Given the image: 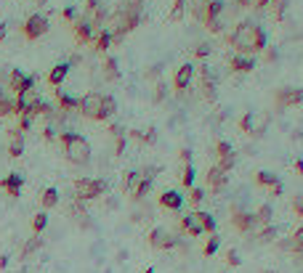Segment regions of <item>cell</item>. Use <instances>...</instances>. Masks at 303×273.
<instances>
[{
	"instance_id": "22",
	"label": "cell",
	"mask_w": 303,
	"mask_h": 273,
	"mask_svg": "<svg viewBox=\"0 0 303 273\" xmlns=\"http://www.w3.org/2000/svg\"><path fill=\"white\" fill-rule=\"evenodd\" d=\"M104 80H109V82H114V80H120V64H117V58L114 56H107L104 58Z\"/></svg>"
},
{
	"instance_id": "13",
	"label": "cell",
	"mask_w": 303,
	"mask_h": 273,
	"mask_svg": "<svg viewBox=\"0 0 303 273\" xmlns=\"http://www.w3.org/2000/svg\"><path fill=\"white\" fill-rule=\"evenodd\" d=\"M24 154V133L21 130H8V157L11 159H19Z\"/></svg>"
},
{
	"instance_id": "50",
	"label": "cell",
	"mask_w": 303,
	"mask_h": 273,
	"mask_svg": "<svg viewBox=\"0 0 303 273\" xmlns=\"http://www.w3.org/2000/svg\"><path fill=\"white\" fill-rule=\"evenodd\" d=\"M104 6V0H85V11H90V14H93V11H99Z\"/></svg>"
},
{
	"instance_id": "28",
	"label": "cell",
	"mask_w": 303,
	"mask_h": 273,
	"mask_svg": "<svg viewBox=\"0 0 303 273\" xmlns=\"http://www.w3.org/2000/svg\"><path fill=\"white\" fill-rule=\"evenodd\" d=\"M109 45H112V35H109V29H101V32H99V38H96V51H99V53H107V51H109Z\"/></svg>"
},
{
	"instance_id": "41",
	"label": "cell",
	"mask_w": 303,
	"mask_h": 273,
	"mask_svg": "<svg viewBox=\"0 0 303 273\" xmlns=\"http://www.w3.org/2000/svg\"><path fill=\"white\" fill-rule=\"evenodd\" d=\"M239 125H242L245 133H250V135H253V127H255V114H253V112H250V114H245Z\"/></svg>"
},
{
	"instance_id": "64",
	"label": "cell",
	"mask_w": 303,
	"mask_h": 273,
	"mask_svg": "<svg viewBox=\"0 0 303 273\" xmlns=\"http://www.w3.org/2000/svg\"><path fill=\"white\" fill-rule=\"evenodd\" d=\"M261 273H274V270H261Z\"/></svg>"
},
{
	"instance_id": "57",
	"label": "cell",
	"mask_w": 303,
	"mask_h": 273,
	"mask_svg": "<svg viewBox=\"0 0 303 273\" xmlns=\"http://www.w3.org/2000/svg\"><path fill=\"white\" fill-rule=\"evenodd\" d=\"M295 173L303 178V159H295Z\"/></svg>"
},
{
	"instance_id": "42",
	"label": "cell",
	"mask_w": 303,
	"mask_h": 273,
	"mask_svg": "<svg viewBox=\"0 0 303 273\" xmlns=\"http://www.w3.org/2000/svg\"><path fill=\"white\" fill-rule=\"evenodd\" d=\"M32 120H35L32 114H19V127H16V130H21V133H27V130L32 127Z\"/></svg>"
},
{
	"instance_id": "45",
	"label": "cell",
	"mask_w": 303,
	"mask_h": 273,
	"mask_svg": "<svg viewBox=\"0 0 303 273\" xmlns=\"http://www.w3.org/2000/svg\"><path fill=\"white\" fill-rule=\"evenodd\" d=\"M210 43H200V45H197V51H194V56L197 58H207V56H210Z\"/></svg>"
},
{
	"instance_id": "43",
	"label": "cell",
	"mask_w": 303,
	"mask_h": 273,
	"mask_svg": "<svg viewBox=\"0 0 303 273\" xmlns=\"http://www.w3.org/2000/svg\"><path fill=\"white\" fill-rule=\"evenodd\" d=\"M202 199H205V191H202V188H197V186H192L189 188V201H192V204H200Z\"/></svg>"
},
{
	"instance_id": "62",
	"label": "cell",
	"mask_w": 303,
	"mask_h": 273,
	"mask_svg": "<svg viewBox=\"0 0 303 273\" xmlns=\"http://www.w3.org/2000/svg\"><path fill=\"white\" fill-rule=\"evenodd\" d=\"M6 265H8V257L3 255V257H0V268H6Z\"/></svg>"
},
{
	"instance_id": "29",
	"label": "cell",
	"mask_w": 303,
	"mask_h": 273,
	"mask_svg": "<svg viewBox=\"0 0 303 273\" xmlns=\"http://www.w3.org/2000/svg\"><path fill=\"white\" fill-rule=\"evenodd\" d=\"M45 228H48V215H45V212H38V215L32 218V231H35V236H40Z\"/></svg>"
},
{
	"instance_id": "27",
	"label": "cell",
	"mask_w": 303,
	"mask_h": 273,
	"mask_svg": "<svg viewBox=\"0 0 303 273\" xmlns=\"http://www.w3.org/2000/svg\"><path fill=\"white\" fill-rule=\"evenodd\" d=\"M138 178H141V175H138L136 170H128V173L123 175V194H131V191H133V186L138 183Z\"/></svg>"
},
{
	"instance_id": "14",
	"label": "cell",
	"mask_w": 303,
	"mask_h": 273,
	"mask_svg": "<svg viewBox=\"0 0 303 273\" xmlns=\"http://www.w3.org/2000/svg\"><path fill=\"white\" fill-rule=\"evenodd\" d=\"M207 186H210V191H224V188H226V181H229V175H226V170H221L218 167V164H213V167L210 170H207Z\"/></svg>"
},
{
	"instance_id": "54",
	"label": "cell",
	"mask_w": 303,
	"mask_h": 273,
	"mask_svg": "<svg viewBox=\"0 0 303 273\" xmlns=\"http://www.w3.org/2000/svg\"><path fill=\"white\" fill-rule=\"evenodd\" d=\"M109 133H112L114 138H120V135H125V133H123V127H120V125H109Z\"/></svg>"
},
{
	"instance_id": "30",
	"label": "cell",
	"mask_w": 303,
	"mask_h": 273,
	"mask_svg": "<svg viewBox=\"0 0 303 273\" xmlns=\"http://www.w3.org/2000/svg\"><path fill=\"white\" fill-rule=\"evenodd\" d=\"M40 247H43V239H40V236H32V239H29L24 247H21V257H29V255H35Z\"/></svg>"
},
{
	"instance_id": "37",
	"label": "cell",
	"mask_w": 303,
	"mask_h": 273,
	"mask_svg": "<svg viewBox=\"0 0 303 273\" xmlns=\"http://www.w3.org/2000/svg\"><path fill=\"white\" fill-rule=\"evenodd\" d=\"M200 220H202V231L205 233H216V218L210 215V212H200Z\"/></svg>"
},
{
	"instance_id": "52",
	"label": "cell",
	"mask_w": 303,
	"mask_h": 273,
	"mask_svg": "<svg viewBox=\"0 0 303 273\" xmlns=\"http://www.w3.org/2000/svg\"><path fill=\"white\" fill-rule=\"evenodd\" d=\"M62 16H64V21H75V19H77V14H75V8H69V6H67V8L62 11Z\"/></svg>"
},
{
	"instance_id": "17",
	"label": "cell",
	"mask_w": 303,
	"mask_h": 273,
	"mask_svg": "<svg viewBox=\"0 0 303 273\" xmlns=\"http://www.w3.org/2000/svg\"><path fill=\"white\" fill-rule=\"evenodd\" d=\"M192 77H194V66L192 64H181L176 69V77H173V85H176V90H186L192 85Z\"/></svg>"
},
{
	"instance_id": "18",
	"label": "cell",
	"mask_w": 303,
	"mask_h": 273,
	"mask_svg": "<svg viewBox=\"0 0 303 273\" xmlns=\"http://www.w3.org/2000/svg\"><path fill=\"white\" fill-rule=\"evenodd\" d=\"M160 207L178 212V210L184 207V196H181L178 191H162V194H160Z\"/></svg>"
},
{
	"instance_id": "60",
	"label": "cell",
	"mask_w": 303,
	"mask_h": 273,
	"mask_svg": "<svg viewBox=\"0 0 303 273\" xmlns=\"http://www.w3.org/2000/svg\"><path fill=\"white\" fill-rule=\"evenodd\" d=\"M269 6V0H255V8H266Z\"/></svg>"
},
{
	"instance_id": "34",
	"label": "cell",
	"mask_w": 303,
	"mask_h": 273,
	"mask_svg": "<svg viewBox=\"0 0 303 273\" xmlns=\"http://www.w3.org/2000/svg\"><path fill=\"white\" fill-rule=\"evenodd\" d=\"M274 181H279V178H277L274 173H269V170H261V173H255V183H258V186H266V188H269Z\"/></svg>"
},
{
	"instance_id": "25",
	"label": "cell",
	"mask_w": 303,
	"mask_h": 273,
	"mask_svg": "<svg viewBox=\"0 0 303 273\" xmlns=\"http://www.w3.org/2000/svg\"><path fill=\"white\" fill-rule=\"evenodd\" d=\"M138 175H141V173H138ZM149 191H152V181H146V178H138V183L133 186L131 196H133V199H144Z\"/></svg>"
},
{
	"instance_id": "12",
	"label": "cell",
	"mask_w": 303,
	"mask_h": 273,
	"mask_svg": "<svg viewBox=\"0 0 303 273\" xmlns=\"http://www.w3.org/2000/svg\"><path fill=\"white\" fill-rule=\"evenodd\" d=\"M21 186H24V175H19V173H11L0 181V188H3L11 199H16L21 194Z\"/></svg>"
},
{
	"instance_id": "58",
	"label": "cell",
	"mask_w": 303,
	"mask_h": 273,
	"mask_svg": "<svg viewBox=\"0 0 303 273\" xmlns=\"http://www.w3.org/2000/svg\"><path fill=\"white\" fill-rule=\"evenodd\" d=\"M6 35H8V29H6V24H3V21H0V43L6 40Z\"/></svg>"
},
{
	"instance_id": "33",
	"label": "cell",
	"mask_w": 303,
	"mask_h": 273,
	"mask_svg": "<svg viewBox=\"0 0 303 273\" xmlns=\"http://www.w3.org/2000/svg\"><path fill=\"white\" fill-rule=\"evenodd\" d=\"M218 247H221V239H218V236L213 233L210 239L205 242V247H202V255H205V257H213V255L218 252Z\"/></svg>"
},
{
	"instance_id": "23",
	"label": "cell",
	"mask_w": 303,
	"mask_h": 273,
	"mask_svg": "<svg viewBox=\"0 0 303 273\" xmlns=\"http://www.w3.org/2000/svg\"><path fill=\"white\" fill-rule=\"evenodd\" d=\"M131 138H136L138 144H155L157 133H155V127H149V130H131Z\"/></svg>"
},
{
	"instance_id": "39",
	"label": "cell",
	"mask_w": 303,
	"mask_h": 273,
	"mask_svg": "<svg viewBox=\"0 0 303 273\" xmlns=\"http://www.w3.org/2000/svg\"><path fill=\"white\" fill-rule=\"evenodd\" d=\"M8 114H16V104L14 98H0V117H8Z\"/></svg>"
},
{
	"instance_id": "35",
	"label": "cell",
	"mask_w": 303,
	"mask_h": 273,
	"mask_svg": "<svg viewBox=\"0 0 303 273\" xmlns=\"http://www.w3.org/2000/svg\"><path fill=\"white\" fill-rule=\"evenodd\" d=\"M181 183H184V188H192V186H194V164H192V162H189V164H184Z\"/></svg>"
},
{
	"instance_id": "59",
	"label": "cell",
	"mask_w": 303,
	"mask_h": 273,
	"mask_svg": "<svg viewBox=\"0 0 303 273\" xmlns=\"http://www.w3.org/2000/svg\"><path fill=\"white\" fill-rule=\"evenodd\" d=\"M266 61H277V51H266Z\"/></svg>"
},
{
	"instance_id": "9",
	"label": "cell",
	"mask_w": 303,
	"mask_h": 273,
	"mask_svg": "<svg viewBox=\"0 0 303 273\" xmlns=\"http://www.w3.org/2000/svg\"><path fill=\"white\" fill-rule=\"evenodd\" d=\"M303 101V90L300 88H279L277 90V109H290Z\"/></svg>"
},
{
	"instance_id": "3",
	"label": "cell",
	"mask_w": 303,
	"mask_h": 273,
	"mask_svg": "<svg viewBox=\"0 0 303 273\" xmlns=\"http://www.w3.org/2000/svg\"><path fill=\"white\" fill-rule=\"evenodd\" d=\"M107 194V181L101 178H77L75 181V199L77 201H90Z\"/></svg>"
},
{
	"instance_id": "15",
	"label": "cell",
	"mask_w": 303,
	"mask_h": 273,
	"mask_svg": "<svg viewBox=\"0 0 303 273\" xmlns=\"http://www.w3.org/2000/svg\"><path fill=\"white\" fill-rule=\"evenodd\" d=\"M181 231L189 233V236H202V220H200V210L197 212H189V215L181 218Z\"/></svg>"
},
{
	"instance_id": "63",
	"label": "cell",
	"mask_w": 303,
	"mask_h": 273,
	"mask_svg": "<svg viewBox=\"0 0 303 273\" xmlns=\"http://www.w3.org/2000/svg\"><path fill=\"white\" fill-rule=\"evenodd\" d=\"M144 273H155V268H146V270H144Z\"/></svg>"
},
{
	"instance_id": "47",
	"label": "cell",
	"mask_w": 303,
	"mask_h": 273,
	"mask_svg": "<svg viewBox=\"0 0 303 273\" xmlns=\"http://www.w3.org/2000/svg\"><path fill=\"white\" fill-rule=\"evenodd\" d=\"M293 212H295V218H303V196L300 194L293 199Z\"/></svg>"
},
{
	"instance_id": "19",
	"label": "cell",
	"mask_w": 303,
	"mask_h": 273,
	"mask_svg": "<svg viewBox=\"0 0 303 273\" xmlns=\"http://www.w3.org/2000/svg\"><path fill=\"white\" fill-rule=\"evenodd\" d=\"M69 69H72V66H69L67 61H62V64H56V66L51 69V72H48V85H53V88H59V85H62V82L67 80V75H69Z\"/></svg>"
},
{
	"instance_id": "44",
	"label": "cell",
	"mask_w": 303,
	"mask_h": 273,
	"mask_svg": "<svg viewBox=\"0 0 303 273\" xmlns=\"http://www.w3.org/2000/svg\"><path fill=\"white\" fill-rule=\"evenodd\" d=\"M165 96H168V85H165V82H157V85H155V101L157 104L165 101Z\"/></svg>"
},
{
	"instance_id": "55",
	"label": "cell",
	"mask_w": 303,
	"mask_h": 273,
	"mask_svg": "<svg viewBox=\"0 0 303 273\" xmlns=\"http://www.w3.org/2000/svg\"><path fill=\"white\" fill-rule=\"evenodd\" d=\"M181 162H184V164L192 162V151H189V149H181Z\"/></svg>"
},
{
	"instance_id": "8",
	"label": "cell",
	"mask_w": 303,
	"mask_h": 273,
	"mask_svg": "<svg viewBox=\"0 0 303 273\" xmlns=\"http://www.w3.org/2000/svg\"><path fill=\"white\" fill-rule=\"evenodd\" d=\"M149 244L155 247V249H173V247L178 244V239H176V236H173L168 228H152Z\"/></svg>"
},
{
	"instance_id": "48",
	"label": "cell",
	"mask_w": 303,
	"mask_h": 273,
	"mask_svg": "<svg viewBox=\"0 0 303 273\" xmlns=\"http://www.w3.org/2000/svg\"><path fill=\"white\" fill-rule=\"evenodd\" d=\"M226 263H229V265H239L242 260H239V255L234 252V249H229V252H226Z\"/></svg>"
},
{
	"instance_id": "21",
	"label": "cell",
	"mask_w": 303,
	"mask_h": 273,
	"mask_svg": "<svg viewBox=\"0 0 303 273\" xmlns=\"http://www.w3.org/2000/svg\"><path fill=\"white\" fill-rule=\"evenodd\" d=\"M56 104H59V109H62V112H75L77 106H80V98L69 96L67 90H56Z\"/></svg>"
},
{
	"instance_id": "49",
	"label": "cell",
	"mask_w": 303,
	"mask_h": 273,
	"mask_svg": "<svg viewBox=\"0 0 303 273\" xmlns=\"http://www.w3.org/2000/svg\"><path fill=\"white\" fill-rule=\"evenodd\" d=\"M157 173H160V167H144V170H141V178H146V181H155Z\"/></svg>"
},
{
	"instance_id": "10",
	"label": "cell",
	"mask_w": 303,
	"mask_h": 273,
	"mask_svg": "<svg viewBox=\"0 0 303 273\" xmlns=\"http://www.w3.org/2000/svg\"><path fill=\"white\" fill-rule=\"evenodd\" d=\"M72 29H75V38H77L80 45L90 43V40H93V32H96V27L90 24L88 16H77V19L72 21Z\"/></svg>"
},
{
	"instance_id": "2",
	"label": "cell",
	"mask_w": 303,
	"mask_h": 273,
	"mask_svg": "<svg viewBox=\"0 0 303 273\" xmlns=\"http://www.w3.org/2000/svg\"><path fill=\"white\" fill-rule=\"evenodd\" d=\"M59 141L64 146V157L72 164H88L90 162V144L80 133H59Z\"/></svg>"
},
{
	"instance_id": "11",
	"label": "cell",
	"mask_w": 303,
	"mask_h": 273,
	"mask_svg": "<svg viewBox=\"0 0 303 273\" xmlns=\"http://www.w3.org/2000/svg\"><path fill=\"white\" fill-rule=\"evenodd\" d=\"M216 154H218V167L221 170H231L234 167V162H237V157H234V149H231V144H226V141H218L216 144Z\"/></svg>"
},
{
	"instance_id": "51",
	"label": "cell",
	"mask_w": 303,
	"mask_h": 273,
	"mask_svg": "<svg viewBox=\"0 0 303 273\" xmlns=\"http://www.w3.org/2000/svg\"><path fill=\"white\" fill-rule=\"evenodd\" d=\"M125 151V135H120V138H114V154H117V157H120V154Z\"/></svg>"
},
{
	"instance_id": "26",
	"label": "cell",
	"mask_w": 303,
	"mask_h": 273,
	"mask_svg": "<svg viewBox=\"0 0 303 273\" xmlns=\"http://www.w3.org/2000/svg\"><path fill=\"white\" fill-rule=\"evenodd\" d=\"M117 112V101H114V96H104V106H101V122L109 120V117Z\"/></svg>"
},
{
	"instance_id": "46",
	"label": "cell",
	"mask_w": 303,
	"mask_h": 273,
	"mask_svg": "<svg viewBox=\"0 0 303 273\" xmlns=\"http://www.w3.org/2000/svg\"><path fill=\"white\" fill-rule=\"evenodd\" d=\"M269 194H271V196H282V194H285V186H282V181H274V183L269 186Z\"/></svg>"
},
{
	"instance_id": "16",
	"label": "cell",
	"mask_w": 303,
	"mask_h": 273,
	"mask_svg": "<svg viewBox=\"0 0 303 273\" xmlns=\"http://www.w3.org/2000/svg\"><path fill=\"white\" fill-rule=\"evenodd\" d=\"M229 69H231V72H237V75H248V72H253V69H255V58L237 53V56L229 58Z\"/></svg>"
},
{
	"instance_id": "24",
	"label": "cell",
	"mask_w": 303,
	"mask_h": 273,
	"mask_svg": "<svg viewBox=\"0 0 303 273\" xmlns=\"http://www.w3.org/2000/svg\"><path fill=\"white\" fill-rule=\"evenodd\" d=\"M40 204H43L45 210L56 207V204H59V191H56V188H45V191L40 194Z\"/></svg>"
},
{
	"instance_id": "36",
	"label": "cell",
	"mask_w": 303,
	"mask_h": 273,
	"mask_svg": "<svg viewBox=\"0 0 303 273\" xmlns=\"http://www.w3.org/2000/svg\"><path fill=\"white\" fill-rule=\"evenodd\" d=\"M184 11H186V0H173L170 21H181V19H184Z\"/></svg>"
},
{
	"instance_id": "6",
	"label": "cell",
	"mask_w": 303,
	"mask_h": 273,
	"mask_svg": "<svg viewBox=\"0 0 303 273\" xmlns=\"http://www.w3.org/2000/svg\"><path fill=\"white\" fill-rule=\"evenodd\" d=\"M8 88L16 93H24V90H32L35 88V77L32 75H24L21 69H11V75H8Z\"/></svg>"
},
{
	"instance_id": "38",
	"label": "cell",
	"mask_w": 303,
	"mask_h": 273,
	"mask_svg": "<svg viewBox=\"0 0 303 273\" xmlns=\"http://www.w3.org/2000/svg\"><path fill=\"white\" fill-rule=\"evenodd\" d=\"M269 6H271V14H274V19L279 21L285 16V11H287V0H269Z\"/></svg>"
},
{
	"instance_id": "31",
	"label": "cell",
	"mask_w": 303,
	"mask_h": 273,
	"mask_svg": "<svg viewBox=\"0 0 303 273\" xmlns=\"http://www.w3.org/2000/svg\"><path fill=\"white\" fill-rule=\"evenodd\" d=\"M290 249H293V255H303V228L293 231V236H290Z\"/></svg>"
},
{
	"instance_id": "40",
	"label": "cell",
	"mask_w": 303,
	"mask_h": 273,
	"mask_svg": "<svg viewBox=\"0 0 303 273\" xmlns=\"http://www.w3.org/2000/svg\"><path fill=\"white\" fill-rule=\"evenodd\" d=\"M258 239H261L263 244L274 242V239H277V228H274V225H263V228L258 231Z\"/></svg>"
},
{
	"instance_id": "53",
	"label": "cell",
	"mask_w": 303,
	"mask_h": 273,
	"mask_svg": "<svg viewBox=\"0 0 303 273\" xmlns=\"http://www.w3.org/2000/svg\"><path fill=\"white\" fill-rule=\"evenodd\" d=\"M43 138H45V141H53V138H56V127H51V125H48V127L43 130Z\"/></svg>"
},
{
	"instance_id": "61",
	"label": "cell",
	"mask_w": 303,
	"mask_h": 273,
	"mask_svg": "<svg viewBox=\"0 0 303 273\" xmlns=\"http://www.w3.org/2000/svg\"><path fill=\"white\" fill-rule=\"evenodd\" d=\"M234 3H237V6H242V8H245V6H250V3H253V0H234Z\"/></svg>"
},
{
	"instance_id": "56",
	"label": "cell",
	"mask_w": 303,
	"mask_h": 273,
	"mask_svg": "<svg viewBox=\"0 0 303 273\" xmlns=\"http://www.w3.org/2000/svg\"><path fill=\"white\" fill-rule=\"evenodd\" d=\"M144 3H146V0H128V6H131V8H138V11H144Z\"/></svg>"
},
{
	"instance_id": "1",
	"label": "cell",
	"mask_w": 303,
	"mask_h": 273,
	"mask_svg": "<svg viewBox=\"0 0 303 273\" xmlns=\"http://www.w3.org/2000/svg\"><path fill=\"white\" fill-rule=\"evenodd\" d=\"M226 40L234 45L242 56H253V53L266 48V32H263V27L253 24V21H239L234 27V32H229Z\"/></svg>"
},
{
	"instance_id": "7",
	"label": "cell",
	"mask_w": 303,
	"mask_h": 273,
	"mask_svg": "<svg viewBox=\"0 0 303 273\" xmlns=\"http://www.w3.org/2000/svg\"><path fill=\"white\" fill-rule=\"evenodd\" d=\"M16 104V114H32L35 112V106L40 104V93L38 90H24V93H19V96L14 98Z\"/></svg>"
},
{
	"instance_id": "5",
	"label": "cell",
	"mask_w": 303,
	"mask_h": 273,
	"mask_svg": "<svg viewBox=\"0 0 303 273\" xmlns=\"http://www.w3.org/2000/svg\"><path fill=\"white\" fill-rule=\"evenodd\" d=\"M21 32H24V38H27V40H40L43 35L48 32V19H45L43 14H32V16L24 21Z\"/></svg>"
},
{
	"instance_id": "20",
	"label": "cell",
	"mask_w": 303,
	"mask_h": 273,
	"mask_svg": "<svg viewBox=\"0 0 303 273\" xmlns=\"http://www.w3.org/2000/svg\"><path fill=\"white\" fill-rule=\"evenodd\" d=\"M200 75H202V96H205L207 101H213V98H216V80H213V75H210V69L200 66Z\"/></svg>"
},
{
	"instance_id": "4",
	"label": "cell",
	"mask_w": 303,
	"mask_h": 273,
	"mask_svg": "<svg viewBox=\"0 0 303 273\" xmlns=\"http://www.w3.org/2000/svg\"><path fill=\"white\" fill-rule=\"evenodd\" d=\"M101 106H104V93H88V96L80 98L77 112L83 117H88V120L101 122Z\"/></svg>"
},
{
	"instance_id": "32",
	"label": "cell",
	"mask_w": 303,
	"mask_h": 273,
	"mask_svg": "<svg viewBox=\"0 0 303 273\" xmlns=\"http://www.w3.org/2000/svg\"><path fill=\"white\" fill-rule=\"evenodd\" d=\"M253 215H255V220H258L261 225H269V223H271V207H269V204H261L258 210L253 212Z\"/></svg>"
}]
</instances>
